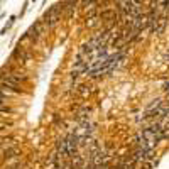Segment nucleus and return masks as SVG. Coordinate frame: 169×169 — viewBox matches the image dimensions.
Wrapping results in <instances>:
<instances>
[{"label": "nucleus", "mask_w": 169, "mask_h": 169, "mask_svg": "<svg viewBox=\"0 0 169 169\" xmlns=\"http://www.w3.org/2000/svg\"><path fill=\"white\" fill-rule=\"evenodd\" d=\"M162 90H164L166 93H169V81H166V83L162 85Z\"/></svg>", "instance_id": "6"}, {"label": "nucleus", "mask_w": 169, "mask_h": 169, "mask_svg": "<svg viewBox=\"0 0 169 169\" xmlns=\"http://www.w3.org/2000/svg\"><path fill=\"white\" fill-rule=\"evenodd\" d=\"M61 14H63V9H61V3L59 5H54L51 7L46 14H44V24L48 26V29H54L61 20Z\"/></svg>", "instance_id": "1"}, {"label": "nucleus", "mask_w": 169, "mask_h": 169, "mask_svg": "<svg viewBox=\"0 0 169 169\" xmlns=\"http://www.w3.org/2000/svg\"><path fill=\"white\" fill-rule=\"evenodd\" d=\"M17 154H19V149L17 147H9V149H5V152H3V157L5 159H10V157H14Z\"/></svg>", "instance_id": "5"}, {"label": "nucleus", "mask_w": 169, "mask_h": 169, "mask_svg": "<svg viewBox=\"0 0 169 169\" xmlns=\"http://www.w3.org/2000/svg\"><path fill=\"white\" fill-rule=\"evenodd\" d=\"M64 142H66V150H68V156H74L76 150H78V135L76 132H70L66 137H64Z\"/></svg>", "instance_id": "3"}, {"label": "nucleus", "mask_w": 169, "mask_h": 169, "mask_svg": "<svg viewBox=\"0 0 169 169\" xmlns=\"http://www.w3.org/2000/svg\"><path fill=\"white\" fill-rule=\"evenodd\" d=\"M32 59V52L24 46H17L15 49L12 51V56H10V64L17 63V64H26L27 61Z\"/></svg>", "instance_id": "2"}, {"label": "nucleus", "mask_w": 169, "mask_h": 169, "mask_svg": "<svg viewBox=\"0 0 169 169\" xmlns=\"http://www.w3.org/2000/svg\"><path fill=\"white\" fill-rule=\"evenodd\" d=\"M93 86H88V85H80L78 88H76V93H80L81 97H86V95H90L91 91H93Z\"/></svg>", "instance_id": "4"}]
</instances>
